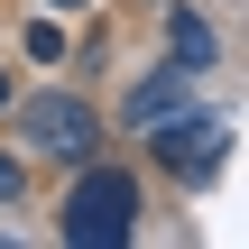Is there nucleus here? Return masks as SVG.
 Here are the masks:
<instances>
[{"instance_id": "obj_3", "label": "nucleus", "mask_w": 249, "mask_h": 249, "mask_svg": "<svg viewBox=\"0 0 249 249\" xmlns=\"http://www.w3.org/2000/svg\"><path fill=\"white\" fill-rule=\"evenodd\" d=\"M157 139V166H176V176H213V157H222V120L213 111H166V120H148Z\"/></svg>"}, {"instance_id": "obj_5", "label": "nucleus", "mask_w": 249, "mask_h": 249, "mask_svg": "<svg viewBox=\"0 0 249 249\" xmlns=\"http://www.w3.org/2000/svg\"><path fill=\"white\" fill-rule=\"evenodd\" d=\"M166 37H176V65H185V74H203V65H213V28H203L194 9H176V18H166Z\"/></svg>"}, {"instance_id": "obj_2", "label": "nucleus", "mask_w": 249, "mask_h": 249, "mask_svg": "<svg viewBox=\"0 0 249 249\" xmlns=\"http://www.w3.org/2000/svg\"><path fill=\"white\" fill-rule=\"evenodd\" d=\"M18 129H28L46 157H83V148H92V102H74V92H28V102H18Z\"/></svg>"}, {"instance_id": "obj_7", "label": "nucleus", "mask_w": 249, "mask_h": 249, "mask_svg": "<svg viewBox=\"0 0 249 249\" xmlns=\"http://www.w3.org/2000/svg\"><path fill=\"white\" fill-rule=\"evenodd\" d=\"M46 9H92V0H46Z\"/></svg>"}, {"instance_id": "obj_8", "label": "nucleus", "mask_w": 249, "mask_h": 249, "mask_svg": "<svg viewBox=\"0 0 249 249\" xmlns=\"http://www.w3.org/2000/svg\"><path fill=\"white\" fill-rule=\"evenodd\" d=\"M0 102H9V74H0Z\"/></svg>"}, {"instance_id": "obj_1", "label": "nucleus", "mask_w": 249, "mask_h": 249, "mask_svg": "<svg viewBox=\"0 0 249 249\" xmlns=\"http://www.w3.org/2000/svg\"><path fill=\"white\" fill-rule=\"evenodd\" d=\"M129 222H139V185H129L120 166H92V176L65 194V240L74 249H120Z\"/></svg>"}, {"instance_id": "obj_6", "label": "nucleus", "mask_w": 249, "mask_h": 249, "mask_svg": "<svg viewBox=\"0 0 249 249\" xmlns=\"http://www.w3.org/2000/svg\"><path fill=\"white\" fill-rule=\"evenodd\" d=\"M18 185H28V166H18V157L0 148V203H18Z\"/></svg>"}, {"instance_id": "obj_4", "label": "nucleus", "mask_w": 249, "mask_h": 249, "mask_svg": "<svg viewBox=\"0 0 249 249\" xmlns=\"http://www.w3.org/2000/svg\"><path fill=\"white\" fill-rule=\"evenodd\" d=\"M176 102H185V65H166V74H148V83H139V92H129V120H139V129H148V120H166V111H176Z\"/></svg>"}]
</instances>
